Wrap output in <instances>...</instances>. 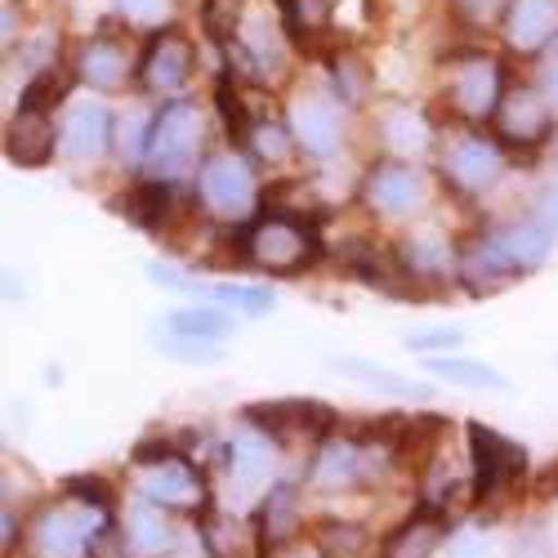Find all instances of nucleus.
<instances>
[{"instance_id":"obj_12","label":"nucleus","mask_w":558,"mask_h":558,"mask_svg":"<svg viewBox=\"0 0 558 558\" xmlns=\"http://www.w3.org/2000/svg\"><path fill=\"white\" fill-rule=\"evenodd\" d=\"M287 130L304 157L327 161L344 148V108L331 99V89H304L287 108Z\"/></svg>"},{"instance_id":"obj_21","label":"nucleus","mask_w":558,"mask_h":558,"mask_svg":"<svg viewBox=\"0 0 558 558\" xmlns=\"http://www.w3.org/2000/svg\"><path fill=\"white\" fill-rule=\"evenodd\" d=\"M121 545L130 558H166L179 545V536H174V523L161 514V505L134 500L121 523Z\"/></svg>"},{"instance_id":"obj_18","label":"nucleus","mask_w":558,"mask_h":558,"mask_svg":"<svg viewBox=\"0 0 558 558\" xmlns=\"http://www.w3.org/2000/svg\"><path fill=\"white\" fill-rule=\"evenodd\" d=\"M63 148V125H54L50 112L19 108L5 121V161L19 170H40L50 166V157Z\"/></svg>"},{"instance_id":"obj_45","label":"nucleus","mask_w":558,"mask_h":558,"mask_svg":"<svg viewBox=\"0 0 558 558\" xmlns=\"http://www.w3.org/2000/svg\"><path fill=\"white\" fill-rule=\"evenodd\" d=\"M536 219H545L554 232H558V179H549L545 189H541V197H536V210H532Z\"/></svg>"},{"instance_id":"obj_5","label":"nucleus","mask_w":558,"mask_h":558,"mask_svg":"<svg viewBox=\"0 0 558 558\" xmlns=\"http://www.w3.org/2000/svg\"><path fill=\"white\" fill-rule=\"evenodd\" d=\"M434 166L438 179L456 197H483L492 193L500 174H505V153L496 138H487L474 125H456L447 134H438V148H434Z\"/></svg>"},{"instance_id":"obj_22","label":"nucleus","mask_w":558,"mask_h":558,"mask_svg":"<svg viewBox=\"0 0 558 558\" xmlns=\"http://www.w3.org/2000/svg\"><path fill=\"white\" fill-rule=\"evenodd\" d=\"M215 464L238 487H255L259 478L272 474V438H264L259 429H246V434L215 447Z\"/></svg>"},{"instance_id":"obj_2","label":"nucleus","mask_w":558,"mask_h":558,"mask_svg":"<svg viewBox=\"0 0 558 558\" xmlns=\"http://www.w3.org/2000/svg\"><path fill=\"white\" fill-rule=\"evenodd\" d=\"M232 255L268 277H304L327 259V242L304 215H259L238 228Z\"/></svg>"},{"instance_id":"obj_38","label":"nucleus","mask_w":558,"mask_h":558,"mask_svg":"<svg viewBox=\"0 0 558 558\" xmlns=\"http://www.w3.org/2000/svg\"><path fill=\"white\" fill-rule=\"evenodd\" d=\"M153 349H157V353H166V357H174V362H189V366H215V362L223 357V349H219V344L179 340V336H157V340H153Z\"/></svg>"},{"instance_id":"obj_16","label":"nucleus","mask_w":558,"mask_h":558,"mask_svg":"<svg viewBox=\"0 0 558 558\" xmlns=\"http://www.w3.org/2000/svg\"><path fill=\"white\" fill-rule=\"evenodd\" d=\"M393 259L402 272V291H442L460 272V246H451L447 238H434V232L402 238L393 246Z\"/></svg>"},{"instance_id":"obj_17","label":"nucleus","mask_w":558,"mask_h":558,"mask_svg":"<svg viewBox=\"0 0 558 558\" xmlns=\"http://www.w3.org/2000/svg\"><path fill=\"white\" fill-rule=\"evenodd\" d=\"M144 500H153L161 509H189V514H197V509L210 505V487L193 460L170 456V460L144 470Z\"/></svg>"},{"instance_id":"obj_4","label":"nucleus","mask_w":558,"mask_h":558,"mask_svg":"<svg viewBox=\"0 0 558 558\" xmlns=\"http://www.w3.org/2000/svg\"><path fill=\"white\" fill-rule=\"evenodd\" d=\"M202 138H206V112L193 99H166L153 112V138H148V157L144 170L148 179L179 183L189 170H202Z\"/></svg>"},{"instance_id":"obj_47","label":"nucleus","mask_w":558,"mask_h":558,"mask_svg":"<svg viewBox=\"0 0 558 558\" xmlns=\"http://www.w3.org/2000/svg\"><path fill=\"white\" fill-rule=\"evenodd\" d=\"M287 558H327L322 549H300V554H287Z\"/></svg>"},{"instance_id":"obj_24","label":"nucleus","mask_w":558,"mask_h":558,"mask_svg":"<svg viewBox=\"0 0 558 558\" xmlns=\"http://www.w3.org/2000/svg\"><path fill=\"white\" fill-rule=\"evenodd\" d=\"M322 68H327V89L340 108H357L371 99V63L353 50V45H336V50L322 54Z\"/></svg>"},{"instance_id":"obj_31","label":"nucleus","mask_w":558,"mask_h":558,"mask_svg":"<svg viewBox=\"0 0 558 558\" xmlns=\"http://www.w3.org/2000/svg\"><path fill=\"white\" fill-rule=\"evenodd\" d=\"M425 371L447 385H460V389H478V393H509V385L496 366L478 362V357H425Z\"/></svg>"},{"instance_id":"obj_35","label":"nucleus","mask_w":558,"mask_h":558,"mask_svg":"<svg viewBox=\"0 0 558 558\" xmlns=\"http://www.w3.org/2000/svg\"><path fill=\"white\" fill-rule=\"evenodd\" d=\"M148 138H153V112L144 108H125L117 112V130H112V148L125 166H144L148 157Z\"/></svg>"},{"instance_id":"obj_27","label":"nucleus","mask_w":558,"mask_h":558,"mask_svg":"<svg viewBox=\"0 0 558 558\" xmlns=\"http://www.w3.org/2000/svg\"><path fill=\"white\" fill-rule=\"evenodd\" d=\"M121 210L138 223V228H153V232H166L170 219H179V197H174V183H161V179H144L121 197Z\"/></svg>"},{"instance_id":"obj_43","label":"nucleus","mask_w":558,"mask_h":558,"mask_svg":"<svg viewBox=\"0 0 558 558\" xmlns=\"http://www.w3.org/2000/svg\"><path fill=\"white\" fill-rule=\"evenodd\" d=\"M68 496L81 500V505H89V509H104V514L112 509V492L99 478H68Z\"/></svg>"},{"instance_id":"obj_20","label":"nucleus","mask_w":558,"mask_h":558,"mask_svg":"<svg viewBox=\"0 0 558 558\" xmlns=\"http://www.w3.org/2000/svg\"><path fill=\"white\" fill-rule=\"evenodd\" d=\"M112 130H117V117L104 104H89V99L72 104L63 121V157L76 166L99 161L104 153H112Z\"/></svg>"},{"instance_id":"obj_14","label":"nucleus","mask_w":558,"mask_h":558,"mask_svg":"<svg viewBox=\"0 0 558 558\" xmlns=\"http://www.w3.org/2000/svg\"><path fill=\"white\" fill-rule=\"evenodd\" d=\"M376 456H380V447L362 442L357 434L336 429L327 438H317V451H313V464H308V483L317 492H353L376 474Z\"/></svg>"},{"instance_id":"obj_15","label":"nucleus","mask_w":558,"mask_h":558,"mask_svg":"<svg viewBox=\"0 0 558 558\" xmlns=\"http://www.w3.org/2000/svg\"><path fill=\"white\" fill-rule=\"evenodd\" d=\"M72 76L89 89H117L125 85L130 76H138V54L125 45L121 32L112 27H99V32H89L85 40L72 45V59H68Z\"/></svg>"},{"instance_id":"obj_19","label":"nucleus","mask_w":558,"mask_h":558,"mask_svg":"<svg viewBox=\"0 0 558 558\" xmlns=\"http://www.w3.org/2000/svg\"><path fill=\"white\" fill-rule=\"evenodd\" d=\"M500 36L523 59L545 54L558 40V0H509V10L500 19Z\"/></svg>"},{"instance_id":"obj_11","label":"nucleus","mask_w":558,"mask_h":558,"mask_svg":"<svg viewBox=\"0 0 558 558\" xmlns=\"http://www.w3.org/2000/svg\"><path fill=\"white\" fill-rule=\"evenodd\" d=\"M464 438H470V460H474V483H470V496L483 505L492 500L496 492H505L509 483H519L527 474V447L496 434L492 425L483 421H470V429H464Z\"/></svg>"},{"instance_id":"obj_37","label":"nucleus","mask_w":558,"mask_h":558,"mask_svg":"<svg viewBox=\"0 0 558 558\" xmlns=\"http://www.w3.org/2000/svg\"><path fill=\"white\" fill-rule=\"evenodd\" d=\"M246 148H251L264 166H282V161L295 153V138H291L287 121L264 117V121H255V130H251V138H246Z\"/></svg>"},{"instance_id":"obj_39","label":"nucleus","mask_w":558,"mask_h":558,"mask_svg":"<svg viewBox=\"0 0 558 558\" xmlns=\"http://www.w3.org/2000/svg\"><path fill=\"white\" fill-rule=\"evenodd\" d=\"M362 545H366L362 527H353L344 519H331L327 527H322V554L327 558H362Z\"/></svg>"},{"instance_id":"obj_25","label":"nucleus","mask_w":558,"mask_h":558,"mask_svg":"<svg viewBox=\"0 0 558 558\" xmlns=\"http://www.w3.org/2000/svg\"><path fill=\"white\" fill-rule=\"evenodd\" d=\"M380 130H385V144H389V153H393L398 161H415V157H425V153L438 148L434 121L421 117L415 108H402V104H393V108L385 112Z\"/></svg>"},{"instance_id":"obj_33","label":"nucleus","mask_w":558,"mask_h":558,"mask_svg":"<svg viewBox=\"0 0 558 558\" xmlns=\"http://www.w3.org/2000/svg\"><path fill=\"white\" fill-rule=\"evenodd\" d=\"M331 366H336V371H344V376H353V380H362V385H371V389L389 393V398H429V389H425V385H411V380L393 376L389 366L371 362V357H331Z\"/></svg>"},{"instance_id":"obj_46","label":"nucleus","mask_w":558,"mask_h":558,"mask_svg":"<svg viewBox=\"0 0 558 558\" xmlns=\"http://www.w3.org/2000/svg\"><path fill=\"white\" fill-rule=\"evenodd\" d=\"M545 157H549V166L558 170V130H554V138H549V148H545Z\"/></svg>"},{"instance_id":"obj_9","label":"nucleus","mask_w":558,"mask_h":558,"mask_svg":"<svg viewBox=\"0 0 558 558\" xmlns=\"http://www.w3.org/2000/svg\"><path fill=\"white\" fill-rule=\"evenodd\" d=\"M193 68H197V50H193L189 32H183L179 23H166V27L148 32L144 50H138V85H144L148 95H157V99H183L179 89L189 85Z\"/></svg>"},{"instance_id":"obj_42","label":"nucleus","mask_w":558,"mask_h":558,"mask_svg":"<svg viewBox=\"0 0 558 558\" xmlns=\"http://www.w3.org/2000/svg\"><path fill=\"white\" fill-rule=\"evenodd\" d=\"M447 5H451V14H456L460 23H470V27H492V23L505 19L509 0H447Z\"/></svg>"},{"instance_id":"obj_34","label":"nucleus","mask_w":558,"mask_h":558,"mask_svg":"<svg viewBox=\"0 0 558 558\" xmlns=\"http://www.w3.org/2000/svg\"><path fill=\"white\" fill-rule=\"evenodd\" d=\"M72 85H76L72 68H59V63H50V68H45V72H36V76L23 85L19 108H32V112H54L59 104H68Z\"/></svg>"},{"instance_id":"obj_6","label":"nucleus","mask_w":558,"mask_h":558,"mask_svg":"<svg viewBox=\"0 0 558 558\" xmlns=\"http://www.w3.org/2000/svg\"><path fill=\"white\" fill-rule=\"evenodd\" d=\"M197 206L219 223H242L259 206L255 166L238 148H215L197 170Z\"/></svg>"},{"instance_id":"obj_8","label":"nucleus","mask_w":558,"mask_h":558,"mask_svg":"<svg viewBox=\"0 0 558 558\" xmlns=\"http://www.w3.org/2000/svg\"><path fill=\"white\" fill-rule=\"evenodd\" d=\"M104 509H89L81 500H59L50 509H40L32 523V554L36 558H89L99 545V536L108 532Z\"/></svg>"},{"instance_id":"obj_13","label":"nucleus","mask_w":558,"mask_h":558,"mask_svg":"<svg viewBox=\"0 0 558 558\" xmlns=\"http://www.w3.org/2000/svg\"><path fill=\"white\" fill-rule=\"evenodd\" d=\"M246 425L259 429L264 438L282 442V438H327L336 434V407L317 402V398H272V402H251L246 411Z\"/></svg>"},{"instance_id":"obj_40","label":"nucleus","mask_w":558,"mask_h":558,"mask_svg":"<svg viewBox=\"0 0 558 558\" xmlns=\"http://www.w3.org/2000/svg\"><path fill=\"white\" fill-rule=\"evenodd\" d=\"M112 10L125 27H166V10L170 0H112Z\"/></svg>"},{"instance_id":"obj_1","label":"nucleus","mask_w":558,"mask_h":558,"mask_svg":"<svg viewBox=\"0 0 558 558\" xmlns=\"http://www.w3.org/2000/svg\"><path fill=\"white\" fill-rule=\"evenodd\" d=\"M549 255H554V228L545 219H536V215L500 219V223H487L483 232H474V238L460 246L456 282L474 295H496L509 282L545 268Z\"/></svg>"},{"instance_id":"obj_23","label":"nucleus","mask_w":558,"mask_h":558,"mask_svg":"<svg viewBox=\"0 0 558 558\" xmlns=\"http://www.w3.org/2000/svg\"><path fill=\"white\" fill-rule=\"evenodd\" d=\"M277 14H282V32L291 45H300L304 54L322 50L331 40V14L336 0H277Z\"/></svg>"},{"instance_id":"obj_41","label":"nucleus","mask_w":558,"mask_h":558,"mask_svg":"<svg viewBox=\"0 0 558 558\" xmlns=\"http://www.w3.org/2000/svg\"><path fill=\"white\" fill-rule=\"evenodd\" d=\"M460 344H464V331L460 327H429V331H411L407 336V349L421 353V357H442V353H451Z\"/></svg>"},{"instance_id":"obj_7","label":"nucleus","mask_w":558,"mask_h":558,"mask_svg":"<svg viewBox=\"0 0 558 558\" xmlns=\"http://www.w3.org/2000/svg\"><path fill=\"white\" fill-rule=\"evenodd\" d=\"M357 197H362V206L371 215L385 219V223H411L429 206V179L415 161L385 157L376 166H366V174L357 183Z\"/></svg>"},{"instance_id":"obj_32","label":"nucleus","mask_w":558,"mask_h":558,"mask_svg":"<svg viewBox=\"0 0 558 558\" xmlns=\"http://www.w3.org/2000/svg\"><path fill=\"white\" fill-rule=\"evenodd\" d=\"M215 108L223 117V130L232 138V148H246V138H251V130H255L259 117L246 108V95L238 89V76H232V68H223L215 76Z\"/></svg>"},{"instance_id":"obj_28","label":"nucleus","mask_w":558,"mask_h":558,"mask_svg":"<svg viewBox=\"0 0 558 558\" xmlns=\"http://www.w3.org/2000/svg\"><path fill=\"white\" fill-rule=\"evenodd\" d=\"M166 336H179V340H202V344H219L238 331V317L228 308H215V304H193V308H174L166 313Z\"/></svg>"},{"instance_id":"obj_36","label":"nucleus","mask_w":558,"mask_h":558,"mask_svg":"<svg viewBox=\"0 0 558 558\" xmlns=\"http://www.w3.org/2000/svg\"><path fill=\"white\" fill-rule=\"evenodd\" d=\"M202 27H206V36L215 40V45H228L242 36V27H246V5L242 0H202Z\"/></svg>"},{"instance_id":"obj_29","label":"nucleus","mask_w":558,"mask_h":558,"mask_svg":"<svg viewBox=\"0 0 558 558\" xmlns=\"http://www.w3.org/2000/svg\"><path fill=\"white\" fill-rule=\"evenodd\" d=\"M442 545V514L434 509H415V514L389 532V541L380 545V558H434Z\"/></svg>"},{"instance_id":"obj_44","label":"nucleus","mask_w":558,"mask_h":558,"mask_svg":"<svg viewBox=\"0 0 558 558\" xmlns=\"http://www.w3.org/2000/svg\"><path fill=\"white\" fill-rule=\"evenodd\" d=\"M536 89L545 95V104L558 112V50H545L536 63Z\"/></svg>"},{"instance_id":"obj_3","label":"nucleus","mask_w":558,"mask_h":558,"mask_svg":"<svg viewBox=\"0 0 558 558\" xmlns=\"http://www.w3.org/2000/svg\"><path fill=\"white\" fill-rule=\"evenodd\" d=\"M442 68V104L460 125H483L496 117L505 89H509V68L492 50H447L438 59Z\"/></svg>"},{"instance_id":"obj_30","label":"nucleus","mask_w":558,"mask_h":558,"mask_svg":"<svg viewBox=\"0 0 558 558\" xmlns=\"http://www.w3.org/2000/svg\"><path fill=\"white\" fill-rule=\"evenodd\" d=\"M202 545L210 558H259L264 541L255 532V523H242L232 514H215L202 523Z\"/></svg>"},{"instance_id":"obj_10","label":"nucleus","mask_w":558,"mask_h":558,"mask_svg":"<svg viewBox=\"0 0 558 558\" xmlns=\"http://www.w3.org/2000/svg\"><path fill=\"white\" fill-rule=\"evenodd\" d=\"M496 125V138L505 148H514V153H536V148H549V138H554V108L545 104V95L536 85L527 81H509L505 89V99L492 117Z\"/></svg>"},{"instance_id":"obj_26","label":"nucleus","mask_w":558,"mask_h":558,"mask_svg":"<svg viewBox=\"0 0 558 558\" xmlns=\"http://www.w3.org/2000/svg\"><path fill=\"white\" fill-rule=\"evenodd\" d=\"M255 532L264 545H287L300 532V492L295 483H272L255 505Z\"/></svg>"}]
</instances>
